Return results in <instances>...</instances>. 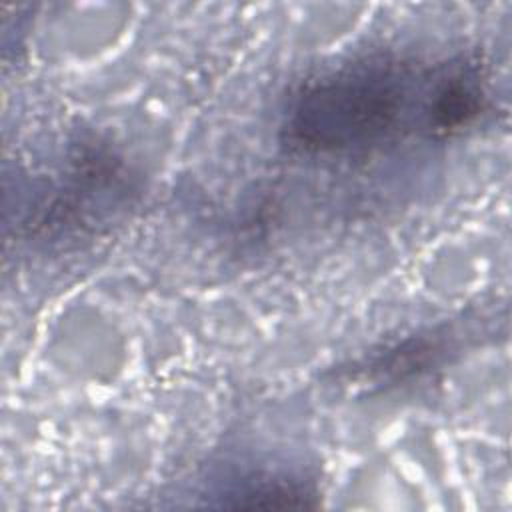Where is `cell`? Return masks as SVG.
I'll use <instances>...</instances> for the list:
<instances>
[{
  "label": "cell",
  "instance_id": "1",
  "mask_svg": "<svg viewBox=\"0 0 512 512\" xmlns=\"http://www.w3.org/2000/svg\"><path fill=\"white\" fill-rule=\"evenodd\" d=\"M404 62L364 60L310 84L294 102L286 130L302 150L336 152L378 144L408 128L422 90Z\"/></svg>",
  "mask_w": 512,
  "mask_h": 512
}]
</instances>
